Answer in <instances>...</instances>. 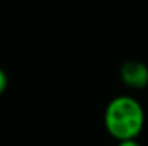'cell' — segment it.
Segmentation results:
<instances>
[{
  "mask_svg": "<svg viewBox=\"0 0 148 146\" xmlns=\"http://www.w3.org/2000/svg\"><path fill=\"white\" fill-rule=\"evenodd\" d=\"M104 129L117 141L137 140L145 126V110L132 96L120 94L109 101L103 116Z\"/></svg>",
  "mask_w": 148,
  "mask_h": 146,
  "instance_id": "1",
  "label": "cell"
},
{
  "mask_svg": "<svg viewBox=\"0 0 148 146\" xmlns=\"http://www.w3.org/2000/svg\"><path fill=\"white\" fill-rule=\"evenodd\" d=\"M120 80L131 90H143L148 86V66L140 60H126L120 66Z\"/></svg>",
  "mask_w": 148,
  "mask_h": 146,
  "instance_id": "2",
  "label": "cell"
},
{
  "mask_svg": "<svg viewBox=\"0 0 148 146\" xmlns=\"http://www.w3.org/2000/svg\"><path fill=\"white\" fill-rule=\"evenodd\" d=\"M6 88H8V75H6V72L0 68V96L6 91Z\"/></svg>",
  "mask_w": 148,
  "mask_h": 146,
  "instance_id": "3",
  "label": "cell"
},
{
  "mask_svg": "<svg viewBox=\"0 0 148 146\" xmlns=\"http://www.w3.org/2000/svg\"><path fill=\"white\" fill-rule=\"evenodd\" d=\"M117 146H142L137 140H125V141H117Z\"/></svg>",
  "mask_w": 148,
  "mask_h": 146,
  "instance_id": "4",
  "label": "cell"
}]
</instances>
